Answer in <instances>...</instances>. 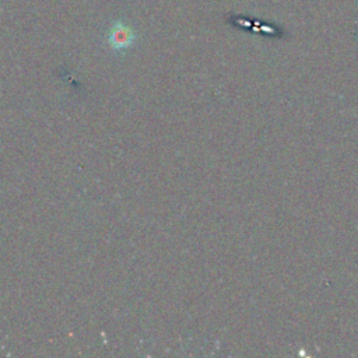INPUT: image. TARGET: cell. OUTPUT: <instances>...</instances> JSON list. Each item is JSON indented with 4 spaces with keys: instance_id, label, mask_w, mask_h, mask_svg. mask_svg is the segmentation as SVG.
Segmentation results:
<instances>
[{
    "instance_id": "1",
    "label": "cell",
    "mask_w": 358,
    "mask_h": 358,
    "mask_svg": "<svg viewBox=\"0 0 358 358\" xmlns=\"http://www.w3.org/2000/svg\"><path fill=\"white\" fill-rule=\"evenodd\" d=\"M108 42L115 50H122L133 45L134 34L129 27L116 24L108 34Z\"/></svg>"
}]
</instances>
